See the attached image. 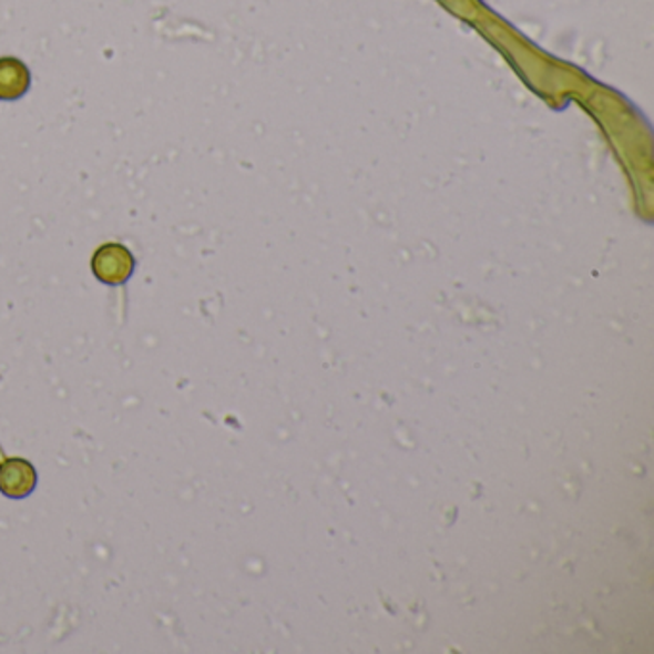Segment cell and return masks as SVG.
Listing matches in <instances>:
<instances>
[{
	"instance_id": "1",
	"label": "cell",
	"mask_w": 654,
	"mask_h": 654,
	"mask_svg": "<svg viewBox=\"0 0 654 654\" xmlns=\"http://www.w3.org/2000/svg\"><path fill=\"white\" fill-rule=\"evenodd\" d=\"M135 270V257L123 244H102L93 256L94 277L110 286L125 285Z\"/></svg>"
},
{
	"instance_id": "2",
	"label": "cell",
	"mask_w": 654,
	"mask_h": 654,
	"mask_svg": "<svg viewBox=\"0 0 654 654\" xmlns=\"http://www.w3.org/2000/svg\"><path fill=\"white\" fill-rule=\"evenodd\" d=\"M37 488V470L23 459L0 462V491L12 499L28 498Z\"/></svg>"
},
{
	"instance_id": "3",
	"label": "cell",
	"mask_w": 654,
	"mask_h": 654,
	"mask_svg": "<svg viewBox=\"0 0 654 654\" xmlns=\"http://www.w3.org/2000/svg\"><path fill=\"white\" fill-rule=\"evenodd\" d=\"M31 85L28 68L16 58L0 60V100H18Z\"/></svg>"
}]
</instances>
